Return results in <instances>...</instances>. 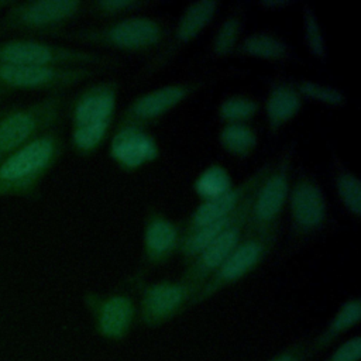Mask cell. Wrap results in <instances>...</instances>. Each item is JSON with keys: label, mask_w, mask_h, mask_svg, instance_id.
I'll return each mask as SVG.
<instances>
[{"label": "cell", "mask_w": 361, "mask_h": 361, "mask_svg": "<svg viewBox=\"0 0 361 361\" xmlns=\"http://www.w3.org/2000/svg\"><path fill=\"white\" fill-rule=\"evenodd\" d=\"M171 31L166 20L148 14H130L102 24L63 31L59 38L99 49L127 54L158 52Z\"/></svg>", "instance_id": "6da1fadb"}, {"label": "cell", "mask_w": 361, "mask_h": 361, "mask_svg": "<svg viewBox=\"0 0 361 361\" xmlns=\"http://www.w3.org/2000/svg\"><path fill=\"white\" fill-rule=\"evenodd\" d=\"M63 151V135L52 128L1 159L0 199H37L45 176L59 162Z\"/></svg>", "instance_id": "7a4b0ae2"}, {"label": "cell", "mask_w": 361, "mask_h": 361, "mask_svg": "<svg viewBox=\"0 0 361 361\" xmlns=\"http://www.w3.org/2000/svg\"><path fill=\"white\" fill-rule=\"evenodd\" d=\"M0 63L35 66H86L116 69L123 62L118 56L99 49L52 44L37 38L17 37L0 41Z\"/></svg>", "instance_id": "3957f363"}, {"label": "cell", "mask_w": 361, "mask_h": 361, "mask_svg": "<svg viewBox=\"0 0 361 361\" xmlns=\"http://www.w3.org/2000/svg\"><path fill=\"white\" fill-rule=\"evenodd\" d=\"M86 4L83 0L13 1L0 17V37H59L72 21L86 13Z\"/></svg>", "instance_id": "277c9868"}, {"label": "cell", "mask_w": 361, "mask_h": 361, "mask_svg": "<svg viewBox=\"0 0 361 361\" xmlns=\"http://www.w3.org/2000/svg\"><path fill=\"white\" fill-rule=\"evenodd\" d=\"M69 99L65 93L47 94L24 106L0 110V161L42 133L56 128Z\"/></svg>", "instance_id": "5b68a950"}, {"label": "cell", "mask_w": 361, "mask_h": 361, "mask_svg": "<svg viewBox=\"0 0 361 361\" xmlns=\"http://www.w3.org/2000/svg\"><path fill=\"white\" fill-rule=\"evenodd\" d=\"M293 154L295 144L290 142L279 152L254 190L245 226L247 234L278 233L279 220L286 209L292 183Z\"/></svg>", "instance_id": "8992f818"}, {"label": "cell", "mask_w": 361, "mask_h": 361, "mask_svg": "<svg viewBox=\"0 0 361 361\" xmlns=\"http://www.w3.org/2000/svg\"><path fill=\"white\" fill-rule=\"evenodd\" d=\"M278 233L268 234H244L237 247L224 259V262L212 274V276L203 283V286L190 299L188 309L195 307L220 290L227 289L250 274H252L269 255L275 247Z\"/></svg>", "instance_id": "52a82bcc"}, {"label": "cell", "mask_w": 361, "mask_h": 361, "mask_svg": "<svg viewBox=\"0 0 361 361\" xmlns=\"http://www.w3.org/2000/svg\"><path fill=\"white\" fill-rule=\"evenodd\" d=\"M102 69L86 66H35L0 63V89L6 92L31 90L48 94L65 93L76 85L96 78Z\"/></svg>", "instance_id": "ba28073f"}, {"label": "cell", "mask_w": 361, "mask_h": 361, "mask_svg": "<svg viewBox=\"0 0 361 361\" xmlns=\"http://www.w3.org/2000/svg\"><path fill=\"white\" fill-rule=\"evenodd\" d=\"M289 240L302 243L320 233L329 223V204L319 180L309 172H299L288 196Z\"/></svg>", "instance_id": "9c48e42d"}, {"label": "cell", "mask_w": 361, "mask_h": 361, "mask_svg": "<svg viewBox=\"0 0 361 361\" xmlns=\"http://www.w3.org/2000/svg\"><path fill=\"white\" fill-rule=\"evenodd\" d=\"M207 79H188L166 83L135 96L120 113L116 124L133 123L148 127L204 89Z\"/></svg>", "instance_id": "30bf717a"}, {"label": "cell", "mask_w": 361, "mask_h": 361, "mask_svg": "<svg viewBox=\"0 0 361 361\" xmlns=\"http://www.w3.org/2000/svg\"><path fill=\"white\" fill-rule=\"evenodd\" d=\"M219 8L220 3L213 0H199L189 3L183 8L173 28H171L164 47L157 54H154V56L141 69L140 78L151 76L166 66L182 48L195 41L200 32L210 25Z\"/></svg>", "instance_id": "8fae6325"}, {"label": "cell", "mask_w": 361, "mask_h": 361, "mask_svg": "<svg viewBox=\"0 0 361 361\" xmlns=\"http://www.w3.org/2000/svg\"><path fill=\"white\" fill-rule=\"evenodd\" d=\"M82 300L92 316L96 333L102 338L114 343L127 338L137 320V303L131 295L86 290Z\"/></svg>", "instance_id": "7c38bea8"}, {"label": "cell", "mask_w": 361, "mask_h": 361, "mask_svg": "<svg viewBox=\"0 0 361 361\" xmlns=\"http://www.w3.org/2000/svg\"><path fill=\"white\" fill-rule=\"evenodd\" d=\"M192 298V288L180 278L141 283L137 319L148 329L161 327L188 310Z\"/></svg>", "instance_id": "4fadbf2b"}, {"label": "cell", "mask_w": 361, "mask_h": 361, "mask_svg": "<svg viewBox=\"0 0 361 361\" xmlns=\"http://www.w3.org/2000/svg\"><path fill=\"white\" fill-rule=\"evenodd\" d=\"M252 193L244 200L235 219L227 227V230L214 238L206 248H203L188 265H185L186 268L180 279L192 288L193 296L244 237Z\"/></svg>", "instance_id": "5bb4252c"}, {"label": "cell", "mask_w": 361, "mask_h": 361, "mask_svg": "<svg viewBox=\"0 0 361 361\" xmlns=\"http://www.w3.org/2000/svg\"><path fill=\"white\" fill-rule=\"evenodd\" d=\"M107 152L118 169L135 172L155 162L161 155V147L148 127L123 123L113 126Z\"/></svg>", "instance_id": "9a60e30c"}, {"label": "cell", "mask_w": 361, "mask_h": 361, "mask_svg": "<svg viewBox=\"0 0 361 361\" xmlns=\"http://www.w3.org/2000/svg\"><path fill=\"white\" fill-rule=\"evenodd\" d=\"M183 240L182 224L168 217L155 206H148L144 217L141 257L147 267L166 264L179 252Z\"/></svg>", "instance_id": "2e32d148"}, {"label": "cell", "mask_w": 361, "mask_h": 361, "mask_svg": "<svg viewBox=\"0 0 361 361\" xmlns=\"http://www.w3.org/2000/svg\"><path fill=\"white\" fill-rule=\"evenodd\" d=\"M120 83L116 79L99 80L85 86L68 102L71 127L113 121Z\"/></svg>", "instance_id": "e0dca14e"}, {"label": "cell", "mask_w": 361, "mask_h": 361, "mask_svg": "<svg viewBox=\"0 0 361 361\" xmlns=\"http://www.w3.org/2000/svg\"><path fill=\"white\" fill-rule=\"evenodd\" d=\"M271 165H272L271 161L262 164L251 175L244 178L240 183L234 185V188L227 193L213 200L200 202L195 207V210L188 216V219L182 223L183 237L195 231L196 228H200L209 223H213L216 220L234 214L238 210V207L243 204V202L257 189L262 178L269 171Z\"/></svg>", "instance_id": "ac0fdd59"}, {"label": "cell", "mask_w": 361, "mask_h": 361, "mask_svg": "<svg viewBox=\"0 0 361 361\" xmlns=\"http://www.w3.org/2000/svg\"><path fill=\"white\" fill-rule=\"evenodd\" d=\"M303 97L292 80L274 79L264 100L267 131L276 135L289 121L298 117L303 107Z\"/></svg>", "instance_id": "d6986e66"}, {"label": "cell", "mask_w": 361, "mask_h": 361, "mask_svg": "<svg viewBox=\"0 0 361 361\" xmlns=\"http://www.w3.org/2000/svg\"><path fill=\"white\" fill-rule=\"evenodd\" d=\"M361 319V299L353 296L345 299L334 312L327 324L307 341V357H314L330 345H333L340 337L354 329Z\"/></svg>", "instance_id": "ffe728a7"}, {"label": "cell", "mask_w": 361, "mask_h": 361, "mask_svg": "<svg viewBox=\"0 0 361 361\" xmlns=\"http://www.w3.org/2000/svg\"><path fill=\"white\" fill-rule=\"evenodd\" d=\"M234 55L274 63H286L295 58L290 45L281 35L269 30H257L243 37Z\"/></svg>", "instance_id": "44dd1931"}, {"label": "cell", "mask_w": 361, "mask_h": 361, "mask_svg": "<svg viewBox=\"0 0 361 361\" xmlns=\"http://www.w3.org/2000/svg\"><path fill=\"white\" fill-rule=\"evenodd\" d=\"M243 30L244 8L241 4H237L216 28L209 45L210 55L216 59H224L234 55L235 48L241 39Z\"/></svg>", "instance_id": "7402d4cb"}, {"label": "cell", "mask_w": 361, "mask_h": 361, "mask_svg": "<svg viewBox=\"0 0 361 361\" xmlns=\"http://www.w3.org/2000/svg\"><path fill=\"white\" fill-rule=\"evenodd\" d=\"M217 141L227 154L245 159L255 152L259 137L251 123H227L219 128Z\"/></svg>", "instance_id": "603a6c76"}, {"label": "cell", "mask_w": 361, "mask_h": 361, "mask_svg": "<svg viewBox=\"0 0 361 361\" xmlns=\"http://www.w3.org/2000/svg\"><path fill=\"white\" fill-rule=\"evenodd\" d=\"M333 183L343 207L355 219L361 216V182L358 176L340 159L333 155Z\"/></svg>", "instance_id": "cb8c5ba5"}, {"label": "cell", "mask_w": 361, "mask_h": 361, "mask_svg": "<svg viewBox=\"0 0 361 361\" xmlns=\"http://www.w3.org/2000/svg\"><path fill=\"white\" fill-rule=\"evenodd\" d=\"M234 185L228 169L223 164L213 162L199 172L192 183V189L200 202H207L227 193Z\"/></svg>", "instance_id": "d4e9b609"}, {"label": "cell", "mask_w": 361, "mask_h": 361, "mask_svg": "<svg viewBox=\"0 0 361 361\" xmlns=\"http://www.w3.org/2000/svg\"><path fill=\"white\" fill-rule=\"evenodd\" d=\"M113 121L71 127L69 145L72 151L80 157L93 155L110 137Z\"/></svg>", "instance_id": "484cf974"}, {"label": "cell", "mask_w": 361, "mask_h": 361, "mask_svg": "<svg viewBox=\"0 0 361 361\" xmlns=\"http://www.w3.org/2000/svg\"><path fill=\"white\" fill-rule=\"evenodd\" d=\"M259 109L258 99L245 93H234L219 103L217 117L223 124L250 123L259 113Z\"/></svg>", "instance_id": "4316f807"}, {"label": "cell", "mask_w": 361, "mask_h": 361, "mask_svg": "<svg viewBox=\"0 0 361 361\" xmlns=\"http://www.w3.org/2000/svg\"><path fill=\"white\" fill-rule=\"evenodd\" d=\"M293 83L300 96L303 97V100L307 99L314 103L336 109L344 107L347 104L345 93L336 86L316 82L307 78H302L299 80H295Z\"/></svg>", "instance_id": "83f0119b"}, {"label": "cell", "mask_w": 361, "mask_h": 361, "mask_svg": "<svg viewBox=\"0 0 361 361\" xmlns=\"http://www.w3.org/2000/svg\"><path fill=\"white\" fill-rule=\"evenodd\" d=\"M302 28L307 51L313 58L324 62L329 56L324 32L314 8L307 3L302 6Z\"/></svg>", "instance_id": "f1b7e54d"}, {"label": "cell", "mask_w": 361, "mask_h": 361, "mask_svg": "<svg viewBox=\"0 0 361 361\" xmlns=\"http://www.w3.org/2000/svg\"><path fill=\"white\" fill-rule=\"evenodd\" d=\"M154 1L148 0H93L87 1L86 13L103 20H113L130 14H137L149 6H154Z\"/></svg>", "instance_id": "f546056e"}, {"label": "cell", "mask_w": 361, "mask_h": 361, "mask_svg": "<svg viewBox=\"0 0 361 361\" xmlns=\"http://www.w3.org/2000/svg\"><path fill=\"white\" fill-rule=\"evenodd\" d=\"M361 358V337L358 334L343 341L323 361H360Z\"/></svg>", "instance_id": "4dcf8cb0"}, {"label": "cell", "mask_w": 361, "mask_h": 361, "mask_svg": "<svg viewBox=\"0 0 361 361\" xmlns=\"http://www.w3.org/2000/svg\"><path fill=\"white\" fill-rule=\"evenodd\" d=\"M307 341L305 338H300L295 343H290L272 357L264 360V361H306L307 357Z\"/></svg>", "instance_id": "1f68e13d"}, {"label": "cell", "mask_w": 361, "mask_h": 361, "mask_svg": "<svg viewBox=\"0 0 361 361\" xmlns=\"http://www.w3.org/2000/svg\"><path fill=\"white\" fill-rule=\"evenodd\" d=\"M292 4H293V1H290V0H264V1L258 3V6H261L267 10H272V11L283 10Z\"/></svg>", "instance_id": "d6a6232c"}, {"label": "cell", "mask_w": 361, "mask_h": 361, "mask_svg": "<svg viewBox=\"0 0 361 361\" xmlns=\"http://www.w3.org/2000/svg\"><path fill=\"white\" fill-rule=\"evenodd\" d=\"M13 4V0H0V11L7 10Z\"/></svg>", "instance_id": "836d02e7"}, {"label": "cell", "mask_w": 361, "mask_h": 361, "mask_svg": "<svg viewBox=\"0 0 361 361\" xmlns=\"http://www.w3.org/2000/svg\"><path fill=\"white\" fill-rule=\"evenodd\" d=\"M7 94H8V92L1 90V89H0V99H1V97H4V96H7Z\"/></svg>", "instance_id": "e575fe53"}]
</instances>
